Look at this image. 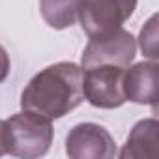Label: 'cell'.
Segmentation results:
<instances>
[{"mask_svg":"<svg viewBox=\"0 0 159 159\" xmlns=\"http://www.w3.org/2000/svg\"><path fill=\"white\" fill-rule=\"evenodd\" d=\"M81 2L83 0H39L41 17L54 30L69 28L79 17Z\"/></svg>","mask_w":159,"mask_h":159,"instance_id":"obj_9","label":"cell"},{"mask_svg":"<svg viewBox=\"0 0 159 159\" xmlns=\"http://www.w3.org/2000/svg\"><path fill=\"white\" fill-rule=\"evenodd\" d=\"M8 127V153L15 157L34 159L49 152L52 144L51 120L23 111L6 120Z\"/></svg>","mask_w":159,"mask_h":159,"instance_id":"obj_2","label":"cell"},{"mask_svg":"<svg viewBox=\"0 0 159 159\" xmlns=\"http://www.w3.org/2000/svg\"><path fill=\"white\" fill-rule=\"evenodd\" d=\"M66 153L71 159H111L116 152V142L111 133L92 122L77 124L66 139Z\"/></svg>","mask_w":159,"mask_h":159,"instance_id":"obj_6","label":"cell"},{"mask_svg":"<svg viewBox=\"0 0 159 159\" xmlns=\"http://www.w3.org/2000/svg\"><path fill=\"white\" fill-rule=\"evenodd\" d=\"M10 69H11V62H10V54L8 51L0 45V83H4L8 75H10Z\"/></svg>","mask_w":159,"mask_h":159,"instance_id":"obj_11","label":"cell"},{"mask_svg":"<svg viewBox=\"0 0 159 159\" xmlns=\"http://www.w3.org/2000/svg\"><path fill=\"white\" fill-rule=\"evenodd\" d=\"M83 94L86 101L96 109H118L127 99L124 94L125 67L118 66H96L83 69Z\"/></svg>","mask_w":159,"mask_h":159,"instance_id":"obj_4","label":"cell"},{"mask_svg":"<svg viewBox=\"0 0 159 159\" xmlns=\"http://www.w3.org/2000/svg\"><path fill=\"white\" fill-rule=\"evenodd\" d=\"M135 8L137 0H83L77 19L88 38H103L122 28Z\"/></svg>","mask_w":159,"mask_h":159,"instance_id":"obj_3","label":"cell"},{"mask_svg":"<svg viewBox=\"0 0 159 159\" xmlns=\"http://www.w3.org/2000/svg\"><path fill=\"white\" fill-rule=\"evenodd\" d=\"M8 153V127L6 120H0V155Z\"/></svg>","mask_w":159,"mask_h":159,"instance_id":"obj_12","label":"cell"},{"mask_svg":"<svg viewBox=\"0 0 159 159\" xmlns=\"http://www.w3.org/2000/svg\"><path fill=\"white\" fill-rule=\"evenodd\" d=\"M140 49L150 60H157V15H152L140 30Z\"/></svg>","mask_w":159,"mask_h":159,"instance_id":"obj_10","label":"cell"},{"mask_svg":"<svg viewBox=\"0 0 159 159\" xmlns=\"http://www.w3.org/2000/svg\"><path fill=\"white\" fill-rule=\"evenodd\" d=\"M157 77L159 64L155 60L139 62L124 73V94L127 101L150 105L157 112Z\"/></svg>","mask_w":159,"mask_h":159,"instance_id":"obj_7","label":"cell"},{"mask_svg":"<svg viewBox=\"0 0 159 159\" xmlns=\"http://www.w3.org/2000/svg\"><path fill=\"white\" fill-rule=\"evenodd\" d=\"M137 54V39L131 32L118 28L103 38H90L83 51L81 67L90 69L96 66H118L127 67Z\"/></svg>","mask_w":159,"mask_h":159,"instance_id":"obj_5","label":"cell"},{"mask_svg":"<svg viewBox=\"0 0 159 159\" xmlns=\"http://www.w3.org/2000/svg\"><path fill=\"white\" fill-rule=\"evenodd\" d=\"M157 133L159 122L155 118L140 120L133 125L127 142L118 153L122 159H153L157 157Z\"/></svg>","mask_w":159,"mask_h":159,"instance_id":"obj_8","label":"cell"},{"mask_svg":"<svg viewBox=\"0 0 159 159\" xmlns=\"http://www.w3.org/2000/svg\"><path fill=\"white\" fill-rule=\"evenodd\" d=\"M84 71L73 62H58L47 66L21 94V109L39 114L47 120H56L69 114L83 103Z\"/></svg>","mask_w":159,"mask_h":159,"instance_id":"obj_1","label":"cell"}]
</instances>
